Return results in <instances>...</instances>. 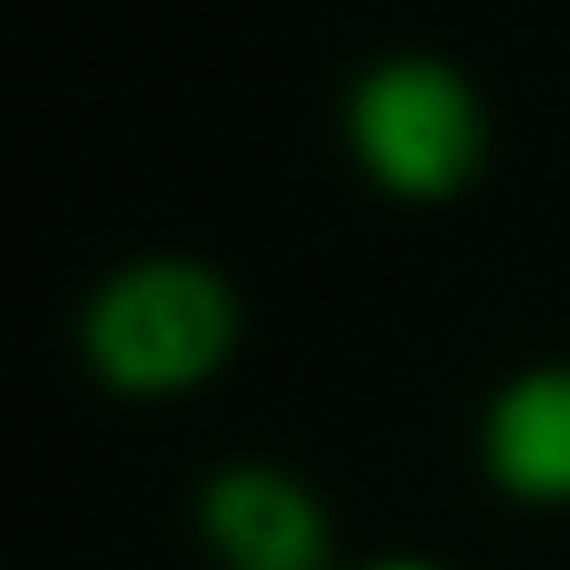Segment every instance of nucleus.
I'll return each mask as SVG.
<instances>
[{
    "instance_id": "obj_1",
    "label": "nucleus",
    "mask_w": 570,
    "mask_h": 570,
    "mask_svg": "<svg viewBox=\"0 0 570 570\" xmlns=\"http://www.w3.org/2000/svg\"><path fill=\"white\" fill-rule=\"evenodd\" d=\"M235 343V303L208 268L148 262L108 282L88 316V356L121 390H188Z\"/></svg>"
},
{
    "instance_id": "obj_2",
    "label": "nucleus",
    "mask_w": 570,
    "mask_h": 570,
    "mask_svg": "<svg viewBox=\"0 0 570 570\" xmlns=\"http://www.w3.org/2000/svg\"><path fill=\"white\" fill-rule=\"evenodd\" d=\"M356 148L396 195H450L483 161V115L436 61H396L356 95Z\"/></svg>"
},
{
    "instance_id": "obj_3",
    "label": "nucleus",
    "mask_w": 570,
    "mask_h": 570,
    "mask_svg": "<svg viewBox=\"0 0 570 570\" xmlns=\"http://www.w3.org/2000/svg\"><path fill=\"white\" fill-rule=\"evenodd\" d=\"M202 510L235 570H323L330 557V523L316 497L275 470H228Z\"/></svg>"
},
{
    "instance_id": "obj_4",
    "label": "nucleus",
    "mask_w": 570,
    "mask_h": 570,
    "mask_svg": "<svg viewBox=\"0 0 570 570\" xmlns=\"http://www.w3.org/2000/svg\"><path fill=\"white\" fill-rule=\"evenodd\" d=\"M490 463L517 497H570V370H543L497 403Z\"/></svg>"
},
{
    "instance_id": "obj_5",
    "label": "nucleus",
    "mask_w": 570,
    "mask_h": 570,
    "mask_svg": "<svg viewBox=\"0 0 570 570\" xmlns=\"http://www.w3.org/2000/svg\"><path fill=\"white\" fill-rule=\"evenodd\" d=\"M383 570H430V563H383Z\"/></svg>"
}]
</instances>
